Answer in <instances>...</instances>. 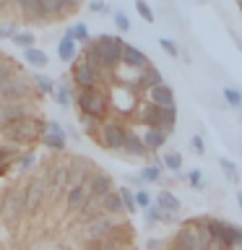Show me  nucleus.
Masks as SVG:
<instances>
[{"label": "nucleus", "mask_w": 242, "mask_h": 250, "mask_svg": "<svg viewBox=\"0 0 242 250\" xmlns=\"http://www.w3.org/2000/svg\"><path fill=\"white\" fill-rule=\"evenodd\" d=\"M73 78H76V83L81 86V89H94V83H97V73L86 65V60L81 62H76V68H73Z\"/></svg>", "instance_id": "14"}, {"label": "nucleus", "mask_w": 242, "mask_h": 250, "mask_svg": "<svg viewBox=\"0 0 242 250\" xmlns=\"http://www.w3.org/2000/svg\"><path fill=\"white\" fill-rule=\"evenodd\" d=\"M101 141H104L107 148H112V151H120V148H125V130L120 128V125L109 123L101 128Z\"/></svg>", "instance_id": "12"}, {"label": "nucleus", "mask_w": 242, "mask_h": 250, "mask_svg": "<svg viewBox=\"0 0 242 250\" xmlns=\"http://www.w3.org/2000/svg\"><path fill=\"white\" fill-rule=\"evenodd\" d=\"M91 175H94V172H91V162H89V159H81V156H76V159L68 164V188L86 185Z\"/></svg>", "instance_id": "7"}, {"label": "nucleus", "mask_w": 242, "mask_h": 250, "mask_svg": "<svg viewBox=\"0 0 242 250\" xmlns=\"http://www.w3.org/2000/svg\"><path fill=\"white\" fill-rule=\"evenodd\" d=\"M125 151L133 154V156H146L148 148L143 144V138H138L136 133H125Z\"/></svg>", "instance_id": "20"}, {"label": "nucleus", "mask_w": 242, "mask_h": 250, "mask_svg": "<svg viewBox=\"0 0 242 250\" xmlns=\"http://www.w3.org/2000/svg\"><path fill=\"white\" fill-rule=\"evenodd\" d=\"M13 156V148H0V167H8V159Z\"/></svg>", "instance_id": "47"}, {"label": "nucleus", "mask_w": 242, "mask_h": 250, "mask_svg": "<svg viewBox=\"0 0 242 250\" xmlns=\"http://www.w3.org/2000/svg\"><path fill=\"white\" fill-rule=\"evenodd\" d=\"M23 60H26L29 65H34V68H44L47 65V55L42 50H34V47L23 52Z\"/></svg>", "instance_id": "29"}, {"label": "nucleus", "mask_w": 242, "mask_h": 250, "mask_svg": "<svg viewBox=\"0 0 242 250\" xmlns=\"http://www.w3.org/2000/svg\"><path fill=\"white\" fill-rule=\"evenodd\" d=\"M31 162H34V156H31V154H23V156H19V167H21V169H26Z\"/></svg>", "instance_id": "50"}, {"label": "nucleus", "mask_w": 242, "mask_h": 250, "mask_svg": "<svg viewBox=\"0 0 242 250\" xmlns=\"http://www.w3.org/2000/svg\"><path fill=\"white\" fill-rule=\"evenodd\" d=\"M208 234L211 242H219L222 248H232V227L219 222V219H208Z\"/></svg>", "instance_id": "11"}, {"label": "nucleus", "mask_w": 242, "mask_h": 250, "mask_svg": "<svg viewBox=\"0 0 242 250\" xmlns=\"http://www.w3.org/2000/svg\"><path fill=\"white\" fill-rule=\"evenodd\" d=\"M3 60H5V55H3V52H0V62H3Z\"/></svg>", "instance_id": "56"}, {"label": "nucleus", "mask_w": 242, "mask_h": 250, "mask_svg": "<svg viewBox=\"0 0 242 250\" xmlns=\"http://www.w3.org/2000/svg\"><path fill=\"white\" fill-rule=\"evenodd\" d=\"M99 216H104V206H101V201L99 198H89V203H86L83 211H81V219L89 224V222H94V219H99Z\"/></svg>", "instance_id": "22"}, {"label": "nucleus", "mask_w": 242, "mask_h": 250, "mask_svg": "<svg viewBox=\"0 0 242 250\" xmlns=\"http://www.w3.org/2000/svg\"><path fill=\"white\" fill-rule=\"evenodd\" d=\"M89 188L86 185H78V188H70L68 190V208L70 211H76V214H81L83 211V206L89 203Z\"/></svg>", "instance_id": "13"}, {"label": "nucleus", "mask_w": 242, "mask_h": 250, "mask_svg": "<svg viewBox=\"0 0 242 250\" xmlns=\"http://www.w3.org/2000/svg\"><path fill=\"white\" fill-rule=\"evenodd\" d=\"M120 198H122L125 211H136V195L130 193V188H120Z\"/></svg>", "instance_id": "35"}, {"label": "nucleus", "mask_w": 242, "mask_h": 250, "mask_svg": "<svg viewBox=\"0 0 242 250\" xmlns=\"http://www.w3.org/2000/svg\"><path fill=\"white\" fill-rule=\"evenodd\" d=\"M224 99L229 102V107H242V94L237 89H224Z\"/></svg>", "instance_id": "38"}, {"label": "nucleus", "mask_w": 242, "mask_h": 250, "mask_svg": "<svg viewBox=\"0 0 242 250\" xmlns=\"http://www.w3.org/2000/svg\"><path fill=\"white\" fill-rule=\"evenodd\" d=\"M34 83L39 86V91H44V94H50V91L55 89V86H52V81H50L47 76H34Z\"/></svg>", "instance_id": "40"}, {"label": "nucleus", "mask_w": 242, "mask_h": 250, "mask_svg": "<svg viewBox=\"0 0 242 250\" xmlns=\"http://www.w3.org/2000/svg\"><path fill=\"white\" fill-rule=\"evenodd\" d=\"M232 248L242 250V227H232Z\"/></svg>", "instance_id": "45"}, {"label": "nucleus", "mask_w": 242, "mask_h": 250, "mask_svg": "<svg viewBox=\"0 0 242 250\" xmlns=\"http://www.w3.org/2000/svg\"><path fill=\"white\" fill-rule=\"evenodd\" d=\"M23 117H29V109L26 104H21V102H5V104H0V128H8V125L23 120Z\"/></svg>", "instance_id": "8"}, {"label": "nucleus", "mask_w": 242, "mask_h": 250, "mask_svg": "<svg viewBox=\"0 0 242 250\" xmlns=\"http://www.w3.org/2000/svg\"><path fill=\"white\" fill-rule=\"evenodd\" d=\"M70 34H73V39H78V42H89V29H86L83 23L70 26Z\"/></svg>", "instance_id": "39"}, {"label": "nucleus", "mask_w": 242, "mask_h": 250, "mask_svg": "<svg viewBox=\"0 0 242 250\" xmlns=\"http://www.w3.org/2000/svg\"><path fill=\"white\" fill-rule=\"evenodd\" d=\"M190 148H193L195 154H201V156L206 154V146H203V138H201V136H193V138H190Z\"/></svg>", "instance_id": "44"}, {"label": "nucleus", "mask_w": 242, "mask_h": 250, "mask_svg": "<svg viewBox=\"0 0 242 250\" xmlns=\"http://www.w3.org/2000/svg\"><path fill=\"white\" fill-rule=\"evenodd\" d=\"M13 76H16V62L11 58H5L3 62H0V86H3L5 81H11Z\"/></svg>", "instance_id": "32"}, {"label": "nucleus", "mask_w": 242, "mask_h": 250, "mask_svg": "<svg viewBox=\"0 0 242 250\" xmlns=\"http://www.w3.org/2000/svg\"><path fill=\"white\" fill-rule=\"evenodd\" d=\"M29 94V83L21 76H13L11 81H5L0 86V99L3 102H21Z\"/></svg>", "instance_id": "9"}, {"label": "nucleus", "mask_w": 242, "mask_h": 250, "mask_svg": "<svg viewBox=\"0 0 242 250\" xmlns=\"http://www.w3.org/2000/svg\"><path fill=\"white\" fill-rule=\"evenodd\" d=\"M86 65H89L97 76H99L101 68H107V65H104V58H101V52L97 50V44H89V47H86Z\"/></svg>", "instance_id": "24"}, {"label": "nucleus", "mask_w": 242, "mask_h": 250, "mask_svg": "<svg viewBox=\"0 0 242 250\" xmlns=\"http://www.w3.org/2000/svg\"><path fill=\"white\" fill-rule=\"evenodd\" d=\"M47 185L52 188V193H62V188H68V167L65 164H55L50 177H47Z\"/></svg>", "instance_id": "15"}, {"label": "nucleus", "mask_w": 242, "mask_h": 250, "mask_svg": "<svg viewBox=\"0 0 242 250\" xmlns=\"http://www.w3.org/2000/svg\"><path fill=\"white\" fill-rule=\"evenodd\" d=\"M151 104H156L159 109H169V107H175V94H172L169 86H156V89L151 91Z\"/></svg>", "instance_id": "17"}, {"label": "nucleus", "mask_w": 242, "mask_h": 250, "mask_svg": "<svg viewBox=\"0 0 242 250\" xmlns=\"http://www.w3.org/2000/svg\"><path fill=\"white\" fill-rule=\"evenodd\" d=\"M115 23H117V29H120V31H128L130 29V21H128V16H125L122 11L115 13Z\"/></svg>", "instance_id": "43"}, {"label": "nucleus", "mask_w": 242, "mask_h": 250, "mask_svg": "<svg viewBox=\"0 0 242 250\" xmlns=\"http://www.w3.org/2000/svg\"><path fill=\"white\" fill-rule=\"evenodd\" d=\"M47 133H62L60 123H47Z\"/></svg>", "instance_id": "53"}, {"label": "nucleus", "mask_w": 242, "mask_h": 250, "mask_svg": "<svg viewBox=\"0 0 242 250\" xmlns=\"http://www.w3.org/2000/svg\"><path fill=\"white\" fill-rule=\"evenodd\" d=\"M0 216H3V203H0Z\"/></svg>", "instance_id": "57"}, {"label": "nucleus", "mask_w": 242, "mask_h": 250, "mask_svg": "<svg viewBox=\"0 0 242 250\" xmlns=\"http://www.w3.org/2000/svg\"><path fill=\"white\" fill-rule=\"evenodd\" d=\"M159 175H161V167H146L143 172H141V180H143V183H156V180H159Z\"/></svg>", "instance_id": "37"}, {"label": "nucleus", "mask_w": 242, "mask_h": 250, "mask_svg": "<svg viewBox=\"0 0 242 250\" xmlns=\"http://www.w3.org/2000/svg\"><path fill=\"white\" fill-rule=\"evenodd\" d=\"M44 198H47V177H34L26 185V211L29 214H37L42 208Z\"/></svg>", "instance_id": "6"}, {"label": "nucleus", "mask_w": 242, "mask_h": 250, "mask_svg": "<svg viewBox=\"0 0 242 250\" xmlns=\"http://www.w3.org/2000/svg\"><path fill=\"white\" fill-rule=\"evenodd\" d=\"M42 141H44L50 148H55V151H60V148L65 146V133H44Z\"/></svg>", "instance_id": "31"}, {"label": "nucleus", "mask_w": 242, "mask_h": 250, "mask_svg": "<svg viewBox=\"0 0 242 250\" xmlns=\"http://www.w3.org/2000/svg\"><path fill=\"white\" fill-rule=\"evenodd\" d=\"M58 102H60V107H68V102H70L68 86H60V89H58Z\"/></svg>", "instance_id": "46"}, {"label": "nucleus", "mask_w": 242, "mask_h": 250, "mask_svg": "<svg viewBox=\"0 0 242 250\" xmlns=\"http://www.w3.org/2000/svg\"><path fill=\"white\" fill-rule=\"evenodd\" d=\"M136 83H138V89H141V91H154L156 86H161V73H159L156 68L148 65L143 73H141V78H138Z\"/></svg>", "instance_id": "18"}, {"label": "nucleus", "mask_w": 242, "mask_h": 250, "mask_svg": "<svg viewBox=\"0 0 242 250\" xmlns=\"http://www.w3.org/2000/svg\"><path fill=\"white\" fill-rule=\"evenodd\" d=\"M240 8H242V3H240Z\"/></svg>", "instance_id": "59"}, {"label": "nucleus", "mask_w": 242, "mask_h": 250, "mask_svg": "<svg viewBox=\"0 0 242 250\" xmlns=\"http://www.w3.org/2000/svg\"><path fill=\"white\" fill-rule=\"evenodd\" d=\"M237 203H240V208H242V190L237 193Z\"/></svg>", "instance_id": "55"}, {"label": "nucleus", "mask_w": 242, "mask_h": 250, "mask_svg": "<svg viewBox=\"0 0 242 250\" xmlns=\"http://www.w3.org/2000/svg\"><path fill=\"white\" fill-rule=\"evenodd\" d=\"M86 188H89V195H91V198L104 201L107 195L112 193V177L104 175V172H94V175L89 177V183H86Z\"/></svg>", "instance_id": "10"}, {"label": "nucleus", "mask_w": 242, "mask_h": 250, "mask_svg": "<svg viewBox=\"0 0 242 250\" xmlns=\"http://www.w3.org/2000/svg\"><path fill=\"white\" fill-rule=\"evenodd\" d=\"M97 50L101 52V58H104V65L107 68H115L117 62H122V52H125V42L120 37H112V34H101L97 42Z\"/></svg>", "instance_id": "4"}, {"label": "nucleus", "mask_w": 242, "mask_h": 250, "mask_svg": "<svg viewBox=\"0 0 242 250\" xmlns=\"http://www.w3.org/2000/svg\"><path fill=\"white\" fill-rule=\"evenodd\" d=\"M159 44H161V50L167 52V55H172V58H177V44L172 42V39H167V37H161V39H159Z\"/></svg>", "instance_id": "41"}, {"label": "nucleus", "mask_w": 242, "mask_h": 250, "mask_svg": "<svg viewBox=\"0 0 242 250\" xmlns=\"http://www.w3.org/2000/svg\"><path fill=\"white\" fill-rule=\"evenodd\" d=\"M19 5H21L37 23H42V21L47 19V16H44V8H42V0H21Z\"/></svg>", "instance_id": "26"}, {"label": "nucleus", "mask_w": 242, "mask_h": 250, "mask_svg": "<svg viewBox=\"0 0 242 250\" xmlns=\"http://www.w3.org/2000/svg\"><path fill=\"white\" fill-rule=\"evenodd\" d=\"M117 227H120V224H117V222H115V219L109 216V214H104V216H99V219H94V222H89V224H86V229H83V237H86V240H89L91 245H94V242H99V240H107V237H112Z\"/></svg>", "instance_id": "5"}, {"label": "nucleus", "mask_w": 242, "mask_h": 250, "mask_svg": "<svg viewBox=\"0 0 242 250\" xmlns=\"http://www.w3.org/2000/svg\"><path fill=\"white\" fill-rule=\"evenodd\" d=\"M164 167L172 169V172H180V167H182V156L180 154H167L164 156Z\"/></svg>", "instance_id": "36"}, {"label": "nucleus", "mask_w": 242, "mask_h": 250, "mask_svg": "<svg viewBox=\"0 0 242 250\" xmlns=\"http://www.w3.org/2000/svg\"><path fill=\"white\" fill-rule=\"evenodd\" d=\"M13 42L19 47H23V50H31V44H34V34H31V31H19V34L13 37Z\"/></svg>", "instance_id": "34"}, {"label": "nucleus", "mask_w": 242, "mask_h": 250, "mask_svg": "<svg viewBox=\"0 0 242 250\" xmlns=\"http://www.w3.org/2000/svg\"><path fill=\"white\" fill-rule=\"evenodd\" d=\"M136 11H138L141 16H143L146 21H154V11H151V8H148V5L143 3V0H138V3H136Z\"/></svg>", "instance_id": "42"}, {"label": "nucleus", "mask_w": 242, "mask_h": 250, "mask_svg": "<svg viewBox=\"0 0 242 250\" xmlns=\"http://www.w3.org/2000/svg\"><path fill=\"white\" fill-rule=\"evenodd\" d=\"M58 55H60V60H73L76 58V39H73V34H70V29L65 31L62 42L58 44Z\"/></svg>", "instance_id": "23"}, {"label": "nucleus", "mask_w": 242, "mask_h": 250, "mask_svg": "<svg viewBox=\"0 0 242 250\" xmlns=\"http://www.w3.org/2000/svg\"><path fill=\"white\" fill-rule=\"evenodd\" d=\"M47 133V123L42 120H37V117H23V120L19 123H13V125H8V128L3 130V136L8 141H13V144H31V141H37V138H42Z\"/></svg>", "instance_id": "1"}, {"label": "nucleus", "mask_w": 242, "mask_h": 250, "mask_svg": "<svg viewBox=\"0 0 242 250\" xmlns=\"http://www.w3.org/2000/svg\"><path fill=\"white\" fill-rule=\"evenodd\" d=\"M101 206H104V211H107V214H120V211H125L120 193H109L107 198L101 201Z\"/></svg>", "instance_id": "27"}, {"label": "nucleus", "mask_w": 242, "mask_h": 250, "mask_svg": "<svg viewBox=\"0 0 242 250\" xmlns=\"http://www.w3.org/2000/svg\"><path fill=\"white\" fill-rule=\"evenodd\" d=\"M187 180H190L193 188H203V175H201V172H190V175H187Z\"/></svg>", "instance_id": "48"}, {"label": "nucleus", "mask_w": 242, "mask_h": 250, "mask_svg": "<svg viewBox=\"0 0 242 250\" xmlns=\"http://www.w3.org/2000/svg\"><path fill=\"white\" fill-rule=\"evenodd\" d=\"M76 102H78V107H81V115L94 117V120H101L107 112V97L97 89H81Z\"/></svg>", "instance_id": "3"}, {"label": "nucleus", "mask_w": 242, "mask_h": 250, "mask_svg": "<svg viewBox=\"0 0 242 250\" xmlns=\"http://www.w3.org/2000/svg\"><path fill=\"white\" fill-rule=\"evenodd\" d=\"M148 203H151V198H148V193H136V206H148Z\"/></svg>", "instance_id": "49"}, {"label": "nucleus", "mask_w": 242, "mask_h": 250, "mask_svg": "<svg viewBox=\"0 0 242 250\" xmlns=\"http://www.w3.org/2000/svg\"><path fill=\"white\" fill-rule=\"evenodd\" d=\"M219 164H222V169H224V175H226V180H229V183H240L237 167H234L232 159H219Z\"/></svg>", "instance_id": "33"}, {"label": "nucleus", "mask_w": 242, "mask_h": 250, "mask_svg": "<svg viewBox=\"0 0 242 250\" xmlns=\"http://www.w3.org/2000/svg\"><path fill=\"white\" fill-rule=\"evenodd\" d=\"M89 8H91L94 13H104V11H107V5H104V3H91Z\"/></svg>", "instance_id": "52"}, {"label": "nucleus", "mask_w": 242, "mask_h": 250, "mask_svg": "<svg viewBox=\"0 0 242 250\" xmlns=\"http://www.w3.org/2000/svg\"><path fill=\"white\" fill-rule=\"evenodd\" d=\"M156 248H161V242L159 240H148V250H156Z\"/></svg>", "instance_id": "54"}, {"label": "nucleus", "mask_w": 242, "mask_h": 250, "mask_svg": "<svg viewBox=\"0 0 242 250\" xmlns=\"http://www.w3.org/2000/svg\"><path fill=\"white\" fill-rule=\"evenodd\" d=\"M141 117H143V123L148 125V130H151V128H159V107H156V104H148ZM159 130H161V128H159Z\"/></svg>", "instance_id": "30"}, {"label": "nucleus", "mask_w": 242, "mask_h": 250, "mask_svg": "<svg viewBox=\"0 0 242 250\" xmlns=\"http://www.w3.org/2000/svg\"><path fill=\"white\" fill-rule=\"evenodd\" d=\"M23 214H26V188L16 185L3 198V219H5V224L13 227V224L21 222Z\"/></svg>", "instance_id": "2"}, {"label": "nucleus", "mask_w": 242, "mask_h": 250, "mask_svg": "<svg viewBox=\"0 0 242 250\" xmlns=\"http://www.w3.org/2000/svg\"><path fill=\"white\" fill-rule=\"evenodd\" d=\"M156 206H159L164 214H175V211L180 208V201H177L169 190H161L159 195H156Z\"/></svg>", "instance_id": "25"}, {"label": "nucleus", "mask_w": 242, "mask_h": 250, "mask_svg": "<svg viewBox=\"0 0 242 250\" xmlns=\"http://www.w3.org/2000/svg\"><path fill=\"white\" fill-rule=\"evenodd\" d=\"M3 8H5V3H0V11H3Z\"/></svg>", "instance_id": "58"}, {"label": "nucleus", "mask_w": 242, "mask_h": 250, "mask_svg": "<svg viewBox=\"0 0 242 250\" xmlns=\"http://www.w3.org/2000/svg\"><path fill=\"white\" fill-rule=\"evenodd\" d=\"M42 8H44V16H62L68 11H76V3H68V0H42Z\"/></svg>", "instance_id": "19"}, {"label": "nucleus", "mask_w": 242, "mask_h": 250, "mask_svg": "<svg viewBox=\"0 0 242 250\" xmlns=\"http://www.w3.org/2000/svg\"><path fill=\"white\" fill-rule=\"evenodd\" d=\"M122 62L128 68H138V70H146L148 68V58L141 50H136V47H128L125 44V52H122Z\"/></svg>", "instance_id": "16"}, {"label": "nucleus", "mask_w": 242, "mask_h": 250, "mask_svg": "<svg viewBox=\"0 0 242 250\" xmlns=\"http://www.w3.org/2000/svg\"><path fill=\"white\" fill-rule=\"evenodd\" d=\"M8 34L16 37V23H5V26H0V37H8Z\"/></svg>", "instance_id": "51"}, {"label": "nucleus", "mask_w": 242, "mask_h": 250, "mask_svg": "<svg viewBox=\"0 0 242 250\" xmlns=\"http://www.w3.org/2000/svg\"><path fill=\"white\" fill-rule=\"evenodd\" d=\"M175 123H177V112H175V107H169V109H159V128L161 130H172L175 128Z\"/></svg>", "instance_id": "28"}, {"label": "nucleus", "mask_w": 242, "mask_h": 250, "mask_svg": "<svg viewBox=\"0 0 242 250\" xmlns=\"http://www.w3.org/2000/svg\"><path fill=\"white\" fill-rule=\"evenodd\" d=\"M143 144L148 151H156V148H161L164 144H167V130H159V128H151L143 136Z\"/></svg>", "instance_id": "21"}]
</instances>
